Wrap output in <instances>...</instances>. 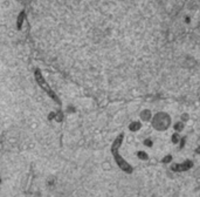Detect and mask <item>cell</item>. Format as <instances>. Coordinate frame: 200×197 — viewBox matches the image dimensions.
Wrapping results in <instances>:
<instances>
[{
  "mask_svg": "<svg viewBox=\"0 0 200 197\" xmlns=\"http://www.w3.org/2000/svg\"><path fill=\"white\" fill-rule=\"evenodd\" d=\"M130 148L135 168L183 176L200 164V121L173 109H150L133 128Z\"/></svg>",
  "mask_w": 200,
  "mask_h": 197,
  "instance_id": "obj_1",
  "label": "cell"
}]
</instances>
